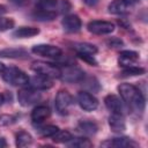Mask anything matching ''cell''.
<instances>
[{"mask_svg": "<svg viewBox=\"0 0 148 148\" xmlns=\"http://www.w3.org/2000/svg\"><path fill=\"white\" fill-rule=\"evenodd\" d=\"M40 99V92L32 88L25 87L18 90L17 92V101L22 106H30Z\"/></svg>", "mask_w": 148, "mask_h": 148, "instance_id": "cell-4", "label": "cell"}, {"mask_svg": "<svg viewBox=\"0 0 148 148\" xmlns=\"http://www.w3.org/2000/svg\"><path fill=\"white\" fill-rule=\"evenodd\" d=\"M121 99L132 109L142 111L145 108V97L141 91L131 83H121L118 86Z\"/></svg>", "mask_w": 148, "mask_h": 148, "instance_id": "cell-1", "label": "cell"}, {"mask_svg": "<svg viewBox=\"0 0 148 148\" xmlns=\"http://www.w3.org/2000/svg\"><path fill=\"white\" fill-rule=\"evenodd\" d=\"M58 13L56 12H49V10H43V9H36L34 13H32V17L37 21H52L56 18Z\"/></svg>", "mask_w": 148, "mask_h": 148, "instance_id": "cell-24", "label": "cell"}, {"mask_svg": "<svg viewBox=\"0 0 148 148\" xmlns=\"http://www.w3.org/2000/svg\"><path fill=\"white\" fill-rule=\"evenodd\" d=\"M84 1V3L87 5V6H89V7H94V6H96L98 2H99V0H83Z\"/></svg>", "mask_w": 148, "mask_h": 148, "instance_id": "cell-34", "label": "cell"}, {"mask_svg": "<svg viewBox=\"0 0 148 148\" xmlns=\"http://www.w3.org/2000/svg\"><path fill=\"white\" fill-rule=\"evenodd\" d=\"M29 84L37 90H46L53 86V82L51 77L36 73V75L29 77Z\"/></svg>", "mask_w": 148, "mask_h": 148, "instance_id": "cell-10", "label": "cell"}, {"mask_svg": "<svg viewBox=\"0 0 148 148\" xmlns=\"http://www.w3.org/2000/svg\"><path fill=\"white\" fill-rule=\"evenodd\" d=\"M31 69L37 73L45 76H49L51 79H59L60 77V67L45 61H34L31 65Z\"/></svg>", "mask_w": 148, "mask_h": 148, "instance_id": "cell-3", "label": "cell"}, {"mask_svg": "<svg viewBox=\"0 0 148 148\" xmlns=\"http://www.w3.org/2000/svg\"><path fill=\"white\" fill-rule=\"evenodd\" d=\"M8 145H7V141H6V139L5 138H0V148H2V147H7Z\"/></svg>", "mask_w": 148, "mask_h": 148, "instance_id": "cell-35", "label": "cell"}, {"mask_svg": "<svg viewBox=\"0 0 148 148\" xmlns=\"http://www.w3.org/2000/svg\"><path fill=\"white\" fill-rule=\"evenodd\" d=\"M106 43H108V45H109L110 47H119V46H121V45L124 44L123 40L119 39V38H111V39H109Z\"/></svg>", "mask_w": 148, "mask_h": 148, "instance_id": "cell-32", "label": "cell"}, {"mask_svg": "<svg viewBox=\"0 0 148 148\" xmlns=\"http://www.w3.org/2000/svg\"><path fill=\"white\" fill-rule=\"evenodd\" d=\"M28 1H29V0H9V2H12V3L15 5V6H20V7L27 5Z\"/></svg>", "mask_w": 148, "mask_h": 148, "instance_id": "cell-33", "label": "cell"}, {"mask_svg": "<svg viewBox=\"0 0 148 148\" xmlns=\"http://www.w3.org/2000/svg\"><path fill=\"white\" fill-rule=\"evenodd\" d=\"M51 114V111L49 109V106L46 105H38L36 106L32 111H31V119L34 123L40 124L43 123L45 119H47Z\"/></svg>", "mask_w": 148, "mask_h": 148, "instance_id": "cell-18", "label": "cell"}, {"mask_svg": "<svg viewBox=\"0 0 148 148\" xmlns=\"http://www.w3.org/2000/svg\"><path fill=\"white\" fill-rule=\"evenodd\" d=\"M124 1H126L128 5H131V3H134L135 1H138V0H124Z\"/></svg>", "mask_w": 148, "mask_h": 148, "instance_id": "cell-39", "label": "cell"}, {"mask_svg": "<svg viewBox=\"0 0 148 148\" xmlns=\"http://www.w3.org/2000/svg\"><path fill=\"white\" fill-rule=\"evenodd\" d=\"M51 138H52L53 142H56V143H67L73 136L68 131H58Z\"/></svg>", "mask_w": 148, "mask_h": 148, "instance_id": "cell-26", "label": "cell"}, {"mask_svg": "<svg viewBox=\"0 0 148 148\" xmlns=\"http://www.w3.org/2000/svg\"><path fill=\"white\" fill-rule=\"evenodd\" d=\"M61 24H62L64 30L67 32H77L82 27V22H81L80 17L74 14L66 15L62 18Z\"/></svg>", "mask_w": 148, "mask_h": 148, "instance_id": "cell-11", "label": "cell"}, {"mask_svg": "<svg viewBox=\"0 0 148 148\" xmlns=\"http://www.w3.org/2000/svg\"><path fill=\"white\" fill-rule=\"evenodd\" d=\"M98 126L95 121L91 120H82L77 124V131L86 135H92L97 132Z\"/></svg>", "mask_w": 148, "mask_h": 148, "instance_id": "cell-21", "label": "cell"}, {"mask_svg": "<svg viewBox=\"0 0 148 148\" xmlns=\"http://www.w3.org/2000/svg\"><path fill=\"white\" fill-rule=\"evenodd\" d=\"M102 146H108V147H117V148H135L139 147V143L135 142L133 139L127 138V136H121V138H114L112 140L102 142Z\"/></svg>", "mask_w": 148, "mask_h": 148, "instance_id": "cell-12", "label": "cell"}, {"mask_svg": "<svg viewBox=\"0 0 148 148\" xmlns=\"http://www.w3.org/2000/svg\"><path fill=\"white\" fill-rule=\"evenodd\" d=\"M17 117L12 114H0V126H9L16 121Z\"/></svg>", "mask_w": 148, "mask_h": 148, "instance_id": "cell-30", "label": "cell"}, {"mask_svg": "<svg viewBox=\"0 0 148 148\" xmlns=\"http://www.w3.org/2000/svg\"><path fill=\"white\" fill-rule=\"evenodd\" d=\"M59 131V127L58 126H54V125H46V126H43L38 130V133L44 136V138H51L52 135H54L57 132Z\"/></svg>", "mask_w": 148, "mask_h": 148, "instance_id": "cell-28", "label": "cell"}, {"mask_svg": "<svg viewBox=\"0 0 148 148\" xmlns=\"http://www.w3.org/2000/svg\"><path fill=\"white\" fill-rule=\"evenodd\" d=\"M31 52L37 56H42L46 58H59L61 57V53H62L61 49L51 44H37L32 46Z\"/></svg>", "mask_w": 148, "mask_h": 148, "instance_id": "cell-8", "label": "cell"}, {"mask_svg": "<svg viewBox=\"0 0 148 148\" xmlns=\"http://www.w3.org/2000/svg\"><path fill=\"white\" fill-rule=\"evenodd\" d=\"M7 10H6V7L5 6H2V5H0V15H2V14H5Z\"/></svg>", "mask_w": 148, "mask_h": 148, "instance_id": "cell-36", "label": "cell"}, {"mask_svg": "<svg viewBox=\"0 0 148 148\" xmlns=\"http://www.w3.org/2000/svg\"><path fill=\"white\" fill-rule=\"evenodd\" d=\"M3 102H5V96L3 94H0V106L3 104Z\"/></svg>", "mask_w": 148, "mask_h": 148, "instance_id": "cell-37", "label": "cell"}, {"mask_svg": "<svg viewBox=\"0 0 148 148\" xmlns=\"http://www.w3.org/2000/svg\"><path fill=\"white\" fill-rule=\"evenodd\" d=\"M3 69H5V65H3L2 62H0V74H2Z\"/></svg>", "mask_w": 148, "mask_h": 148, "instance_id": "cell-38", "label": "cell"}, {"mask_svg": "<svg viewBox=\"0 0 148 148\" xmlns=\"http://www.w3.org/2000/svg\"><path fill=\"white\" fill-rule=\"evenodd\" d=\"M104 104L108 108V110H110L112 113L123 114L124 106H123V103H121V101H120V98L118 96H116L113 94L106 95L105 98H104Z\"/></svg>", "mask_w": 148, "mask_h": 148, "instance_id": "cell-16", "label": "cell"}, {"mask_svg": "<svg viewBox=\"0 0 148 148\" xmlns=\"http://www.w3.org/2000/svg\"><path fill=\"white\" fill-rule=\"evenodd\" d=\"M62 81L68 83H76L81 82L84 79V72L79 68L71 65H66L64 68H60V77Z\"/></svg>", "mask_w": 148, "mask_h": 148, "instance_id": "cell-6", "label": "cell"}, {"mask_svg": "<svg viewBox=\"0 0 148 148\" xmlns=\"http://www.w3.org/2000/svg\"><path fill=\"white\" fill-rule=\"evenodd\" d=\"M72 104H73L72 95L67 90H59L54 99V106H56L57 112L61 116L68 114V111Z\"/></svg>", "mask_w": 148, "mask_h": 148, "instance_id": "cell-5", "label": "cell"}, {"mask_svg": "<svg viewBox=\"0 0 148 148\" xmlns=\"http://www.w3.org/2000/svg\"><path fill=\"white\" fill-rule=\"evenodd\" d=\"M145 68L142 67H136V66H128L125 67L124 71L121 72L123 76H136V75H142L145 74Z\"/></svg>", "mask_w": 148, "mask_h": 148, "instance_id": "cell-27", "label": "cell"}, {"mask_svg": "<svg viewBox=\"0 0 148 148\" xmlns=\"http://www.w3.org/2000/svg\"><path fill=\"white\" fill-rule=\"evenodd\" d=\"M39 34V29L35 27H20L14 32L13 36L16 38H30Z\"/></svg>", "mask_w": 148, "mask_h": 148, "instance_id": "cell-20", "label": "cell"}, {"mask_svg": "<svg viewBox=\"0 0 148 148\" xmlns=\"http://www.w3.org/2000/svg\"><path fill=\"white\" fill-rule=\"evenodd\" d=\"M77 103H79L80 108L87 112L94 111L98 108L97 98L88 91H80L77 94Z\"/></svg>", "mask_w": 148, "mask_h": 148, "instance_id": "cell-9", "label": "cell"}, {"mask_svg": "<svg viewBox=\"0 0 148 148\" xmlns=\"http://www.w3.org/2000/svg\"><path fill=\"white\" fill-rule=\"evenodd\" d=\"M67 145L69 147H74V148H89V147H92V142L87 139V138H72Z\"/></svg>", "mask_w": 148, "mask_h": 148, "instance_id": "cell-25", "label": "cell"}, {"mask_svg": "<svg viewBox=\"0 0 148 148\" xmlns=\"http://www.w3.org/2000/svg\"><path fill=\"white\" fill-rule=\"evenodd\" d=\"M138 60H139V53L136 51L125 50V51H121L119 53L118 64L121 67H128V66H132Z\"/></svg>", "mask_w": 148, "mask_h": 148, "instance_id": "cell-15", "label": "cell"}, {"mask_svg": "<svg viewBox=\"0 0 148 148\" xmlns=\"http://www.w3.org/2000/svg\"><path fill=\"white\" fill-rule=\"evenodd\" d=\"M2 79L6 83L15 87H25L29 84V76L17 67H5L2 72Z\"/></svg>", "mask_w": 148, "mask_h": 148, "instance_id": "cell-2", "label": "cell"}, {"mask_svg": "<svg viewBox=\"0 0 148 148\" xmlns=\"http://www.w3.org/2000/svg\"><path fill=\"white\" fill-rule=\"evenodd\" d=\"M73 49L76 51V53H87V54H96L98 49L97 46H95L94 44H90V43H83V42H80V43H74L73 44Z\"/></svg>", "mask_w": 148, "mask_h": 148, "instance_id": "cell-22", "label": "cell"}, {"mask_svg": "<svg viewBox=\"0 0 148 148\" xmlns=\"http://www.w3.org/2000/svg\"><path fill=\"white\" fill-rule=\"evenodd\" d=\"M32 143V136L30 133H28L27 131H20L16 133V136H15V145L18 147V148H22V147H27L29 145Z\"/></svg>", "mask_w": 148, "mask_h": 148, "instance_id": "cell-23", "label": "cell"}, {"mask_svg": "<svg viewBox=\"0 0 148 148\" xmlns=\"http://www.w3.org/2000/svg\"><path fill=\"white\" fill-rule=\"evenodd\" d=\"M0 58L25 59L28 58V51L22 47H6V49L0 50Z\"/></svg>", "mask_w": 148, "mask_h": 148, "instance_id": "cell-14", "label": "cell"}, {"mask_svg": "<svg viewBox=\"0 0 148 148\" xmlns=\"http://www.w3.org/2000/svg\"><path fill=\"white\" fill-rule=\"evenodd\" d=\"M76 54H77V57H79L80 59L84 60V61L88 62L89 65H91V66H96V65H97V61H96V59L94 58L92 54H87V53H76Z\"/></svg>", "mask_w": 148, "mask_h": 148, "instance_id": "cell-31", "label": "cell"}, {"mask_svg": "<svg viewBox=\"0 0 148 148\" xmlns=\"http://www.w3.org/2000/svg\"><path fill=\"white\" fill-rule=\"evenodd\" d=\"M87 29L89 32L94 35H109L113 32L114 24L108 21H101V20H94L90 21L87 24Z\"/></svg>", "mask_w": 148, "mask_h": 148, "instance_id": "cell-7", "label": "cell"}, {"mask_svg": "<svg viewBox=\"0 0 148 148\" xmlns=\"http://www.w3.org/2000/svg\"><path fill=\"white\" fill-rule=\"evenodd\" d=\"M66 1H59V0H38L37 8L43 9V10H49V12H56L57 9L60 10H67L66 9Z\"/></svg>", "mask_w": 148, "mask_h": 148, "instance_id": "cell-13", "label": "cell"}, {"mask_svg": "<svg viewBox=\"0 0 148 148\" xmlns=\"http://www.w3.org/2000/svg\"><path fill=\"white\" fill-rule=\"evenodd\" d=\"M109 126L116 133H120V132L125 131L126 130V124H125V119H124L123 114L112 113L109 117Z\"/></svg>", "mask_w": 148, "mask_h": 148, "instance_id": "cell-17", "label": "cell"}, {"mask_svg": "<svg viewBox=\"0 0 148 148\" xmlns=\"http://www.w3.org/2000/svg\"><path fill=\"white\" fill-rule=\"evenodd\" d=\"M108 10L109 13L114 14V15H123L130 10V5L124 0H113L109 5Z\"/></svg>", "mask_w": 148, "mask_h": 148, "instance_id": "cell-19", "label": "cell"}, {"mask_svg": "<svg viewBox=\"0 0 148 148\" xmlns=\"http://www.w3.org/2000/svg\"><path fill=\"white\" fill-rule=\"evenodd\" d=\"M15 25V22L10 17H2L0 16V31H6L12 29Z\"/></svg>", "mask_w": 148, "mask_h": 148, "instance_id": "cell-29", "label": "cell"}]
</instances>
